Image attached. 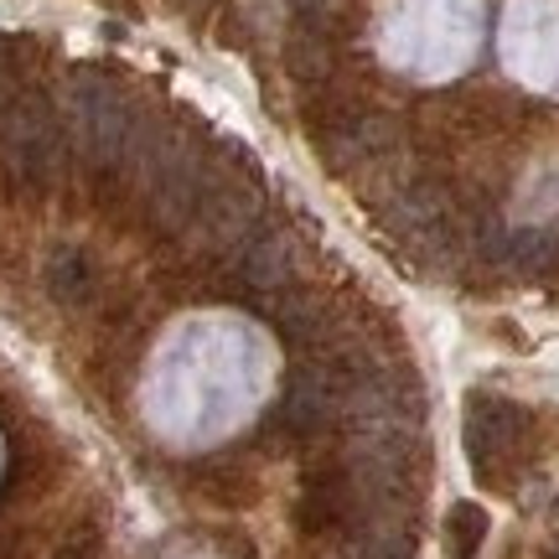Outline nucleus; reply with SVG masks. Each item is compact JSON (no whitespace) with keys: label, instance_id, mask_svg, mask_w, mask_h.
<instances>
[{"label":"nucleus","instance_id":"9b49d317","mask_svg":"<svg viewBox=\"0 0 559 559\" xmlns=\"http://www.w3.org/2000/svg\"><path fill=\"white\" fill-rule=\"evenodd\" d=\"M445 534H451V549L461 559L477 555V544L487 539V513H481L477 502H456L451 513H445Z\"/></svg>","mask_w":559,"mask_h":559},{"label":"nucleus","instance_id":"4468645a","mask_svg":"<svg viewBox=\"0 0 559 559\" xmlns=\"http://www.w3.org/2000/svg\"><path fill=\"white\" fill-rule=\"evenodd\" d=\"M549 559H559V544H555V549H549Z\"/></svg>","mask_w":559,"mask_h":559},{"label":"nucleus","instance_id":"39448f33","mask_svg":"<svg viewBox=\"0 0 559 559\" xmlns=\"http://www.w3.org/2000/svg\"><path fill=\"white\" fill-rule=\"evenodd\" d=\"M523 436V409L502 394H472L466 400V419H461V440H466V456L481 477L498 466Z\"/></svg>","mask_w":559,"mask_h":559},{"label":"nucleus","instance_id":"20e7f679","mask_svg":"<svg viewBox=\"0 0 559 559\" xmlns=\"http://www.w3.org/2000/svg\"><path fill=\"white\" fill-rule=\"evenodd\" d=\"M342 400H347V379L326 358L300 362L296 373L285 379V394H280V430L285 436H321L332 419H342Z\"/></svg>","mask_w":559,"mask_h":559},{"label":"nucleus","instance_id":"f257e3e1","mask_svg":"<svg viewBox=\"0 0 559 559\" xmlns=\"http://www.w3.org/2000/svg\"><path fill=\"white\" fill-rule=\"evenodd\" d=\"M135 120V104L124 99L115 79H104L94 68L73 73L68 94H62V130H68L73 156L88 166V177L99 187H120V160Z\"/></svg>","mask_w":559,"mask_h":559},{"label":"nucleus","instance_id":"423d86ee","mask_svg":"<svg viewBox=\"0 0 559 559\" xmlns=\"http://www.w3.org/2000/svg\"><path fill=\"white\" fill-rule=\"evenodd\" d=\"M383 223L404 243H415V249H430V254L451 249V202H445L440 187H409V192H400V198L389 202Z\"/></svg>","mask_w":559,"mask_h":559},{"label":"nucleus","instance_id":"f03ea898","mask_svg":"<svg viewBox=\"0 0 559 559\" xmlns=\"http://www.w3.org/2000/svg\"><path fill=\"white\" fill-rule=\"evenodd\" d=\"M68 156V130L41 94L0 104V171L16 192H47Z\"/></svg>","mask_w":559,"mask_h":559},{"label":"nucleus","instance_id":"6e6552de","mask_svg":"<svg viewBox=\"0 0 559 559\" xmlns=\"http://www.w3.org/2000/svg\"><path fill=\"white\" fill-rule=\"evenodd\" d=\"M389 145H394V124L383 120V115H358V120L337 124L326 135V156H332V166H353V160L383 156Z\"/></svg>","mask_w":559,"mask_h":559},{"label":"nucleus","instance_id":"1a4fd4ad","mask_svg":"<svg viewBox=\"0 0 559 559\" xmlns=\"http://www.w3.org/2000/svg\"><path fill=\"white\" fill-rule=\"evenodd\" d=\"M555 260H559L555 234H544V228H513V234H502L498 264H508L513 275H544Z\"/></svg>","mask_w":559,"mask_h":559},{"label":"nucleus","instance_id":"9d476101","mask_svg":"<svg viewBox=\"0 0 559 559\" xmlns=\"http://www.w3.org/2000/svg\"><path fill=\"white\" fill-rule=\"evenodd\" d=\"M47 290L62 306L88 296V260H83V249H52V260H47Z\"/></svg>","mask_w":559,"mask_h":559},{"label":"nucleus","instance_id":"f8f14e48","mask_svg":"<svg viewBox=\"0 0 559 559\" xmlns=\"http://www.w3.org/2000/svg\"><path fill=\"white\" fill-rule=\"evenodd\" d=\"M290 5H296V16L321 21V16H332V5H337V0H290Z\"/></svg>","mask_w":559,"mask_h":559},{"label":"nucleus","instance_id":"0eeeda50","mask_svg":"<svg viewBox=\"0 0 559 559\" xmlns=\"http://www.w3.org/2000/svg\"><path fill=\"white\" fill-rule=\"evenodd\" d=\"M264 317L275 326L280 337L290 342H321L332 332V321H326V300L317 290H300V285H285L275 296L264 300Z\"/></svg>","mask_w":559,"mask_h":559},{"label":"nucleus","instance_id":"ddd939ff","mask_svg":"<svg viewBox=\"0 0 559 559\" xmlns=\"http://www.w3.org/2000/svg\"><path fill=\"white\" fill-rule=\"evenodd\" d=\"M58 559H94V539H79V544H62Z\"/></svg>","mask_w":559,"mask_h":559},{"label":"nucleus","instance_id":"7ed1b4c3","mask_svg":"<svg viewBox=\"0 0 559 559\" xmlns=\"http://www.w3.org/2000/svg\"><path fill=\"white\" fill-rule=\"evenodd\" d=\"M300 243L285 223H254L234 249H228V280H239L249 296H275L296 280Z\"/></svg>","mask_w":559,"mask_h":559}]
</instances>
